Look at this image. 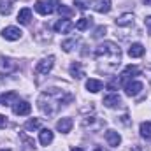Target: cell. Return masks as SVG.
I'll return each instance as SVG.
<instances>
[{"mask_svg": "<svg viewBox=\"0 0 151 151\" xmlns=\"http://www.w3.org/2000/svg\"><path fill=\"white\" fill-rule=\"evenodd\" d=\"M116 25H118V27H132V25H134V14H130V12L121 14V16L116 19Z\"/></svg>", "mask_w": 151, "mask_h": 151, "instance_id": "cell-15", "label": "cell"}, {"mask_svg": "<svg viewBox=\"0 0 151 151\" xmlns=\"http://www.w3.org/2000/svg\"><path fill=\"white\" fill-rule=\"evenodd\" d=\"M35 11H37L40 16H47V14H51V12H53L55 9H53V7H51V5H49L47 2L37 0V2H35Z\"/></svg>", "mask_w": 151, "mask_h": 151, "instance_id": "cell-12", "label": "cell"}, {"mask_svg": "<svg viewBox=\"0 0 151 151\" xmlns=\"http://www.w3.org/2000/svg\"><path fill=\"white\" fill-rule=\"evenodd\" d=\"M102 81H99V79H88L86 81V90L88 91H91V93H99L100 90H102Z\"/></svg>", "mask_w": 151, "mask_h": 151, "instance_id": "cell-18", "label": "cell"}, {"mask_svg": "<svg viewBox=\"0 0 151 151\" xmlns=\"http://www.w3.org/2000/svg\"><path fill=\"white\" fill-rule=\"evenodd\" d=\"M72 125H74L72 118H62V119L56 123V130H58V132H62V134H67V132H70Z\"/></svg>", "mask_w": 151, "mask_h": 151, "instance_id": "cell-10", "label": "cell"}, {"mask_svg": "<svg viewBox=\"0 0 151 151\" xmlns=\"http://www.w3.org/2000/svg\"><path fill=\"white\" fill-rule=\"evenodd\" d=\"M12 2H16V0H0V14L2 16H9L11 14Z\"/></svg>", "mask_w": 151, "mask_h": 151, "instance_id": "cell-20", "label": "cell"}, {"mask_svg": "<svg viewBox=\"0 0 151 151\" xmlns=\"http://www.w3.org/2000/svg\"><path fill=\"white\" fill-rule=\"evenodd\" d=\"M18 102V93L16 91H7L0 97V104L2 106H14Z\"/></svg>", "mask_w": 151, "mask_h": 151, "instance_id": "cell-9", "label": "cell"}, {"mask_svg": "<svg viewBox=\"0 0 151 151\" xmlns=\"http://www.w3.org/2000/svg\"><path fill=\"white\" fill-rule=\"evenodd\" d=\"M30 19H32V11H30L28 7H25V9H21V11L18 12V23H21V25H28Z\"/></svg>", "mask_w": 151, "mask_h": 151, "instance_id": "cell-17", "label": "cell"}, {"mask_svg": "<svg viewBox=\"0 0 151 151\" xmlns=\"http://www.w3.org/2000/svg\"><path fill=\"white\" fill-rule=\"evenodd\" d=\"M144 4H146V5H151V0H144Z\"/></svg>", "mask_w": 151, "mask_h": 151, "instance_id": "cell-34", "label": "cell"}, {"mask_svg": "<svg viewBox=\"0 0 151 151\" xmlns=\"http://www.w3.org/2000/svg\"><path fill=\"white\" fill-rule=\"evenodd\" d=\"M102 34H106V27H99V28L95 30V35H93V37H102Z\"/></svg>", "mask_w": 151, "mask_h": 151, "instance_id": "cell-29", "label": "cell"}, {"mask_svg": "<svg viewBox=\"0 0 151 151\" xmlns=\"http://www.w3.org/2000/svg\"><path fill=\"white\" fill-rule=\"evenodd\" d=\"M70 76L76 77V79H81L83 76H84V70H83V67H81V63L79 62H76L70 65Z\"/></svg>", "mask_w": 151, "mask_h": 151, "instance_id": "cell-21", "label": "cell"}, {"mask_svg": "<svg viewBox=\"0 0 151 151\" xmlns=\"http://www.w3.org/2000/svg\"><path fill=\"white\" fill-rule=\"evenodd\" d=\"M70 151H84V150H83V148H72Z\"/></svg>", "mask_w": 151, "mask_h": 151, "instance_id": "cell-33", "label": "cell"}, {"mask_svg": "<svg viewBox=\"0 0 151 151\" xmlns=\"http://www.w3.org/2000/svg\"><path fill=\"white\" fill-rule=\"evenodd\" d=\"M74 23L70 21V19H58L56 23H55V32L56 34H69V32H72L74 30Z\"/></svg>", "mask_w": 151, "mask_h": 151, "instance_id": "cell-3", "label": "cell"}, {"mask_svg": "<svg viewBox=\"0 0 151 151\" xmlns=\"http://www.w3.org/2000/svg\"><path fill=\"white\" fill-rule=\"evenodd\" d=\"M128 55H130V58H141L144 55V46L141 42H134L128 47Z\"/></svg>", "mask_w": 151, "mask_h": 151, "instance_id": "cell-11", "label": "cell"}, {"mask_svg": "<svg viewBox=\"0 0 151 151\" xmlns=\"http://www.w3.org/2000/svg\"><path fill=\"white\" fill-rule=\"evenodd\" d=\"M141 135L146 139V141H150L151 139V123L150 121H144V123H141Z\"/></svg>", "mask_w": 151, "mask_h": 151, "instance_id": "cell-23", "label": "cell"}, {"mask_svg": "<svg viewBox=\"0 0 151 151\" xmlns=\"http://www.w3.org/2000/svg\"><path fill=\"white\" fill-rule=\"evenodd\" d=\"M21 34L23 32L18 27H7V28L2 30V37L5 40H18V39H21Z\"/></svg>", "mask_w": 151, "mask_h": 151, "instance_id": "cell-6", "label": "cell"}, {"mask_svg": "<svg viewBox=\"0 0 151 151\" xmlns=\"http://www.w3.org/2000/svg\"><path fill=\"white\" fill-rule=\"evenodd\" d=\"M142 83H139V81H130V83H127L125 84V93L128 95V97H137L141 91H142Z\"/></svg>", "mask_w": 151, "mask_h": 151, "instance_id": "cell-5", "label": "cell"}, {"mask_svg": "<svg viewBox=\"0 0 151 151\" xmlns=\"http://www.w3.org/2000/svg\"><path fill=\"white\" fill-rule=\"evenodd\" d=\"M5 125H7V118L0 114V128H5Z\"/></svg>", "mask_w": 151, "mask_h": 151, "instance_id": "cell-32", "label": "cell"}, {"mask_svg": "<svg viewBox=\"0 0 151 151\" xmlns=\"http://www.w3.org/2000/svg\"><path fill=\"white\" fill-rule=\"evenodd\" d=\"M74 5H77L81 11H84V9L90 5V2H86V0H74Z\"/></svg>", "mask_w": 151, "mask_h": 151, "instance_id": "cell-28", "label": "cell"}, {"mask_svg": "<svg viewBox=\"0 0 151 151\" xmlns=\"http://www.w3.org/2000/svg\"><path fill=\"white\" fill-rule=\"evenodd\" d=\"M104 106H106V107H118V106H121V97H119L118 93L107 95V97L104 99Z\"/></svg>", "mask_w": 151, "mask_h": 151, "instance_id": "cell-16", "label": "cell"}, {"mask_svg": "<svg viewBox=\"0 0 151 151\" xmlns=\"http://www.w3.org/2000/svg\"><path fill=\"white\" fill-rule=\"evenodd\" d=\"M53 65H55V56H47V58H42V60L39 62L37 67H35V70H37L39 74H47V72L53 69Z\"/></svg>", "mask_w": 151, "mask_h": 151, "instance_id": "cell-4", "label": "cell"}, {"mask_svg": "<svg viewBox=\"0 0 151 151\" xmlns=\"http://www.w3.org/2000/svg\"><path fill=\"white\" fill-rule=\"evenodd\" d=\"M76 44H77L76 39H69V40H63V42H62V47H63V51L69 53V51H72V47H74Z\"/></svg>", "mask_w": 151, "mask_h": 151, "instance_id": "cell-27", "label": "cell"}, {"mask_svg": "<svg viewBox=\"0 0 151 151\" xmlns=\"http://www.w3.org/2000/svg\"><path fill=\"white\" fill-rule=\"evenodd\" d=\"M2 151H11V150H2Z\"/></svg>", "mask_w": 151, "mask_h": 151, "instance_id": "cell-35", "label": "cell"}, {"mask_svg": "<svg viewBox=\"0 0 151 151\" xmlns=\"http://www.w3.org/2000/svg\"><path fill=\"white\" fill-rule=\"evenodd\" d=\"M0 67H2L4 70H14L18 65H16V62L11 60V58H0Z\"/></svg>", "mask_w": 151, "mask_h": 151, "instance_id": "cell-22", "label": "cell"}, {"mask_svg": "<svg viewBox=\"0 0 151 151\" xmlns=\"http://www.w3.org/2000/svg\"><path fill=\"white\" fill-rule=\"evenodd\" d=\"M91 7H93L97 12L106 14V12L111 11V0H93V2H91Z\"/></svg>", "mask_w": 151, "mask_h": 151, "instance_id": "cell-8", "label": "cell"}, {"mask_svg": "<svg viewBox=\"0 0 151 151\" xmlns=\"http://www.w3.org/2000/svg\"><path fill=\"white\" fill-rule=\"evenodd\" d=\"M56 11H58V14H63V16H72V12H74L70 7H67L63 4H58L56 5Z\"/></svg>", "mask_w": 151, "mask_h": 151, "instance_id": "cell-26", "label": "cell"}, {"mask_svg": "<svg viewBox=\"0 0 151 151\" xmlns=\"http://www.w3.org/2000/svg\"><path fill=\"white\" fill-rule=\"evenodd\" d=\"M141 74V69L139 67H135V65H128L125 70H123V74H121V79H130V77H135V76Z\"/></svg>", "mask_w": 151, "mask_h": 151, "instance_id": "cell-19", "label": "cell"}, {"mask_svg": "<svg viewBox=\"0 0 151 151\" xmlns=\"http://www.w3.org/2000/svg\"><path fill=\"white\" fill-rule=\"evenodd\" d=\"M70 100H72V95H67V93H63V91H60L56 88H51V90L44 91L39 97V107H40L42 113L51 116L62 107V104H67Z\"/></svg>", "mask_w": 151, "mask_h": 151, "instance_id": "cell-2", "label": "cell"}, {"mask_svg": "<svg viewBox=\"0 0 151 151\" xmlns=\"http://www.w3.org/2000/svg\"><path fill=\"white\" fill-rule=\"evenodd\" d=\"M144 25H146V28H148V32L151 34V16H146V19H144Z\"/></svg>", "mask_w": 151, "mask_h": 151, "instance_id": "cell-31", "label": "cell"}, {"mask_svg": "<svg viewBox=\"0 0 151 151\" xmlns=\"http://www.w3.org/2000/svg\"><path fill=\"white\" fill-rule=\"evenodd\" d=\"M118 86H119V81H118V79H113L111 83H107V88H109V90H114V88H118Z\"/></svg>", "mask_w": 151, "mask_h": 151, "instance_id": "cell-30", "label": "cell"}, {"mask_svg": "<svg viewBox=\"0 0 151 151\" xmlns=\"http://www.w3.org/2000/svg\"><path fill=\"white\" fill-rule=\"evenodd\" d=\"M39 141H40L42 146L51 144V142H53V132H51L49 128H42V130L39 132Z\"/></svg>", "mask_w": 151, "mask_h": 151, "instance_id": "cell-13", "label": "cell"}, {"mask_svg": "<svg viewBox=\"0 0 151 151\" xmlns=\"http://www.w3.org/2000/svg\"><path fill=\"white\" fill-rule=\"evenodd\" d=\"M90 25H91V18H81V19H79V21L76 23V28L83 32V30H86V28H88Z\"/></svg>", "mask_w": 151, "mask_h": 151, "instance_id": "cell-25", "label": "cell"}, {"mask_svg": "<svg viewBox=\"0 0 151 151\" xmlns=\"http://www.w3.org/2000/svg\"><path fill=\"white\" fill-rule=\"evenodd\" d=\"M106 141H107L109 146H119L121 135H119L118 132H114V130H107V132H106Z\"/></svg>", "mask_w": 151, "mask_h": 151, "instance_id": "cell-14", "label": "cell"}, {"mask_svg": "<svg viewBox=\"0 0 151 151\" xmlns=\"http://www.w3.org/2000/svg\"><path fill=\"white\" fill-rule=\"evenodd\" d=\"M95 58L102 63L104 70H114L121 62V49L118 44H114L111 40H106V42L97 46Z\"/></svg>", "mask_w": 151, "mask_h": 151, "instance_id": "cell-1", "label": "cell"}, {"mask_svg": "<svg viewBox=\"0 0 151 151\" xmlns=\"http://www.w3.org/2000/svg\"><path fill=\"white\" fill-rule=\"evenodd\" d=\"M12 111H14V114H18V116H27V114H30V111H32V106L27 100H18L14 104Z\"/></svg>", "mask_w": 151, "mask_h": 151, "instance_id": "cell-7", "label": "cell"}, {"mask_svg": "<svg viewBox=\"0 0 151 151\" xmlns=\"http://www.w3.org/2000/svg\"><path fill=\"white\" fill-rule=\"evenodd\" d=\"M39 127H40V119H39V118H32V119H28V121L25 123V130H28V132L37 130Z\"/></svg>", "mask_w": 151, "mask_h": 151, "instance_id": "cell-24", "label": "cell"}]
</instances>
